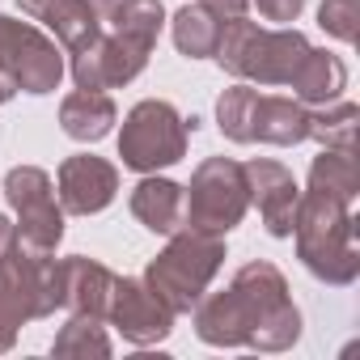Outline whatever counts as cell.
<instances>
[{"instance_id": "cell-21", "label": "cell", "mask_w": 360, "mask_h": 360, "mask_svg": "<svg viewBox=\"0 0 360 360\" xmlns=\"http://www.w3.org/2000/svg\"><path fill=\"white\" fill-rule=\"evenodd\" d=\"M309 187H314V191H326V195H343V200H356V191H360L356 153L322 148V157H314V165H309Z\"/></svg>"}, {"instance_id": "cell-22", "label": "cell", "mask_w": 360, "mask_h": 360, "mask_svg": "<svg viewBox=\"0 0 360 360\" xmlns=\"http://www.w3.org/2000/svg\"><path fill=\"white\" fill-rule=\"evenodd\" d=\"M356 119L360 110L352 102H326L318 115L309 110V140H318L322 148H339V153H356Z\"/></svg>"}, {"instance_id": "cell-15", "label": "cell", "mask_w": 360, "mask_h": 360, "mask_svg": "<svg viewBox=\"0 0 360 360\" xmlns=\"http://www.w3.org/2000/svg\"><path fill=\"white\" fill-rule=\"evenodd\" d=\"M301 144L309 140V110L301 98H280V94H259L255 98V119H250V144Z\"/></svg>"}, {"instance_id": "cell-18", "label": "cell", "mask_w": 360, "mask_h": 360, "mask_svg": "<svg viewBox=\"0 0 360 360\" xmlns=\"http://www.w3.org/2000/svg\"><path fill=\"white\" fill-rule=\"evenodd\" d=\"M115 119H119V110H115V102H110L106 89H77V94H68L60 102V127H64V136L85 140V144L102 140L115 127Z\"/></svg>"}, {"instance_id": "cell-8", "label": "cell", "mask_w": 360, "mask_h": 360, "mask_svg": "<svg viewBox=\"0 0 360 360\" xmlns=\"http://www.w3.org/2000/svg\"><path fill=\"white\" fill-rule=\"evenodd\" d=\"M250 208V191H246V169L229 157H208L195 174L191 187L183 191V225L204 229V233H229L242 225Z\"/></svg>"}, {"instance_id": "cell-23", "label": "cell", "mask_w": 360, "mask_h": 360, "mask_svg": "<svg viewBox=\"0 0 360 360\" xmlns=\"http://www.w3.org/2000/svg\"><path fill=\"white\" fill-rule=\"evenodd\" d=\"M56 356H110V339L102 330V318L72 314L68 326L56 335Z\"/></svg>"}, {"instance_id": "cell-13", "label": "cell", "mask_w": 360, "mask_h": 360, "mask_svg": "<svg viewBox=\"0 0 360 360\" xmlns=\"http://www.w3.org/2000/svg\"><path fill=\"white\" fill-rule=\"evenodd\" d=\"M242 169H246V191L259 204V217H263L267 233L271 238H292V217H297V200H301L292 174L280 161H267V157H255Z\"/></svg>"}, {"instance_id": "cell-4", "label": "cell", "mask_w": 360, "mask_h": 360, "mask_svg": "<svg viewBox=\"0 0 360 360\" xmlns=\"http://www.w3.org/2000/svg\"><path fill=\"white\" fill-rule=\"evenodd\" d=\"M221 263H225L221 233H204V229L183 225V229L169 233V246L148 263L144 284L178 318V314H191L195 309V301L208 292V284L221 271Z\"/></svg>"}, {"instance_id": "cell-11", "label": "cell", "mask_w": 360, "mask_h": 360, "mask_svg": "<svg viewBox=\"0 0 360 360\" xmlns=\"http://www.w3.org/2000/svg\"><path fill=\"white\" fill-rule=\"evenodd\" d=\"M56 195H60V208L72 212V217H94L102 208L115 204L119 195V169L94 153H77L60 165L56 174Z\"/></svg>"}, {"instance_id": "cell-7", "label": "cell", "mask_w": 360, "mask_h": 360, "mask_svg": "<svg viewBox=\"0 0 360 360\" xmlns=\"http://www.w3.org/2000/svg\"><path fill=\"white\" fill-rule=\"evenodd\" d=\"M200 127V119L178 115L174 102L165 98H144L127 110L123 131H119V157L136 174H157L174 161L187 157V136Z\"/></svg>"}, {"instance_id": "cell-27", "label": "cell", "mask_w": 360, "mask_h": 360, "mask_svg": "<svg viewBox=\"0 0 360 360\" xmlns=\"http://www.w3.org/2000/svg\"><path fill=\"white\" fill-rule=\"evenodd\" d=\"M200 5H204L212 18L229 22V18H246V5H250V0H200Z\"/></svg>"}, {"instance_id": "cell-28", "label": "cell", "mask_w": 360, "mask_h": 360, "mask_svg": "<svg viewBox=\"0 0 360 360\" xmlns=\"http://www.w3.org/2000/svg\"><path fill=\"white\" fill-rule=\"evenodd\" d=\"M89 5H94V13H98L102 22H110V18H119V13L131 5V0H89Z\"/></svg>"}, {"instance_id": "cell-25", "label": "cell", "mask_w": 360, "mask_h": 360, "mask_svg": "<svg viewBox=\"0 0 360 360\" xmlns=\"http://www.w3.org/2000/svg\"><path fill=\"white\" fill-rule=\"evenodd\" d=\"M356 5H360V0H322L318 26H322L330 39L352 43V39H356Z\"/></svg>"}, {"instance_id": "cell-2", "label": "cell", "mask_w": 360, "mask_h": 360, "mask_svg": "<svg viewBox=\"0 0 360 360\" xmlns=\"http://www.w3.org/2000/svg\"><path fill=\"white\" fill-rule=\"evenodd\" d=\"M161 22H165L161 0H131L119 18H110V34H98L89 47L72 51L77 89H119L136 81L153 56Z\"/></svg>"}, {"instance_id": "cell-12", "label": "cell", "mask_w": 360, "mask_h": 360, "mask_svg": "<svg viewBox=\"0 0 360 360\" xmlns=\"http://www.w3.org/2000/svg\"><path fill=\"white\" fill-rule=\"evenodd\" d=\"M106 318L123 330V339H131V343H140V347L161 343V339L174 330V314L153 297V288H148L144 280H115Z\"/></svg>"}, {"instance_id": "cell-9", "label": "cell", "mask_w": 360, "mask_h": 360, "mask_svg": "<svg viewBox=\"0 0 360 360\" xmlns=\"http://www.w3.org/2000/svg\"><path fill=\"white\" fill-rule=\"evenodd\" d=\"M64 77L60 47L30 22L0 13V102L13 94H51Z\"/></svg>"}, {"instance_id": "cell-16", "label": "cell", "mask_w": 360, "mask_h": 360, "mask_svg": "<svg viewBox=\"0 0 360 360\" xmlns=\"http://www.w3.org/2000/svg\"><path fill=\"white\" fill-rule=\"evenodd\" d=\"M64 263V305L72 314H94V318H106L110 309V292H115V271L85 259V255H72V259H60Z\"/></svg>"}, {"instance_id": "cell-14", "label": "cell", "mask_w": 360, "mask_h": 360, "mask_svg": "<svg viewBox=\"0 0 360 360\" xmlns=\"http://www.w3.org/2000/svg\"><path fill=\"white\" fill-rule=\"evenodd\" d=\"M18 5L22 13L43 22L56 34V43H64L68 51H81L102 34V18L94 13L89 0H18Z\"/></svg>"}, {"instance_id": "cell-26", "label": "cell", "mask_w": 360, "mask_h": 360, "mask_svg": "<svg viewBox=\"0 0 360 360\" xmlns=\"http://www.w3.org/2000/svg\"><path fill=\"white\" fill-rule=\"evenodd\" d=\"M255 5H259L263 22H276V26H284V22H297V13L305 9V0H255Z\"/></svg>"}, {"instance_id": "cell-29", "label": "cell", "mask_w": 360, "mask_h": 360, "mask_svg": "<svg viewBox=\"0 0 360 360\" xmlns=\"http://www.w3.org/2000/svg\"><path fill=\"white\" fill-rule=\"evenodd\" d=\"M13 246V221L9 217H0V255H5Z\"/></svg>"}, {"instance_id": "cell-6", "label": "cell", "mask_w": 360, "mask_h": 360, "mask_svg": "<svg viewBox=\"0 0 360 360\" xmlns=\"http://www.w3.org/2000/svg\"><path fill=\"white\" fill-rule=\"evenodd\" d=\"M64 309V263L9 246L0 255V352H9L18 330L34 318Z\"/></svg>"}, {"instance_id": "cell-10", "label": "cell", "mask_w": 360, "mask_h": 360, "mask_svg": "<svg viewBox=\"0 0 360 360\" xmlns=\"http://www.w3.org/2000/svg\"><path fill=\"white\" fill-rule=\"evenodd\" d=\"M5 195L18 212L13 225V246L30 250V255H56L60 238H64V208L56 200V187L47 169L39 165H18L5 178Z\"/></svg>"}, {"instance_id": "cell-1", "label": "cell", "mask_w": 360, "mask_h": 360, "mask_svg": "<svg viewBox=\"0 0 360 360\" xmlns=\"http://www.w3.org/2000/svg\"><path fill=\"white\" fill-rule=\"evenodd\" d=\"M195 335L212 347L284 352L301 335V314L288 297L280 267L246 263L225 292L195 301Z\"/></svg>"}, {"instance_id": "cell-19", "label": "cell", "mask_w": 360, "mask_h": 360, "mask_svg": "<svg viewBox=\"0 0 360 360\" xmlns=\"http://www.w3.org/2000/svg\"><path fill=\"white\" fill-rule=\"evenodd\" d=\"M288 85H292V98L326 106V102H335V98L347 89V68H343V60H339V56L309 47V51H305V60L297 64V72H292V81H288Z\"/></svg>"}, {"instance_id": "cell-3", "label": "cell", "mask_w": 360, "mask_h": 360, "mask_svg": "<svg viewBox=\"0 0 360 360\" xmlns=\"http://www.w3.org/2000/svg\"><path fill=\"white\" fill-rule=\"evenodd\" d=\"M292 233H297V255H301V263H305L318 280H326V284H352V280L360 276L352 200L326 195V191H314V187H309V191L297 200Z\"/></svg>"}, {"instance_id": "cell-5", "label": "cell", "mask_w": 360, "mask_h": 360, "mask_svg": "<svg viewBox=\"0 0 360 360\" xmlns=\"http://www.w3.org/2000/svg\"><path fill=\"white\" fill-rule=\"evenodd\" d=\"M305 51H309V43L297 30H263L259 22L229 18V22H221L212 60L229 77L267 89V85H288L297 64L305 60Z\"/></svg>"}, {"instance_id": "cell-24", "label": "cell", "mask_w": 360, "mask_h": 360, "mask_svg": "<svg viewBox=\"0 0 360 360\" xmlns=\"http://www.w3.org/2000/svg\"><path fill=\"white\" fill-rule=\"evenodd\" d=\"M255 98H259V89L242 81V85L225 89V94H221V102H217V123H221V131H225L229 140H238V144H250Z\"/></svg>"}, {"instance_id": "cell-20", "label": "cell", "mask_w": 360, "mask_h": 360, "mask_svg": "<svg viewBox=\"0 0 360 360\" xmlns=\"http://www.w3.org/2000/svg\"><path fill=\"white\" fill-rule=\"evenodd\" d=\"M221 39V18H212L204 5H187L174 13V47L187 60H208Z\"/></svg>"}, {"instance_id": "cell-17", "label": "cell", "mask_w": 360, "mask_h": 360, "mask_svg": "<svg viewBox=\"0 0 360 360\" xmlns=\"http://www.w3.org/2000/svg\"><path fill=\"white\" fill-rule=\"evenodd\" d=\"M131 217L144 229L169 238L174 229H183V187L169 178H140L131 191Z\"/></svg>"}]
</instances>
